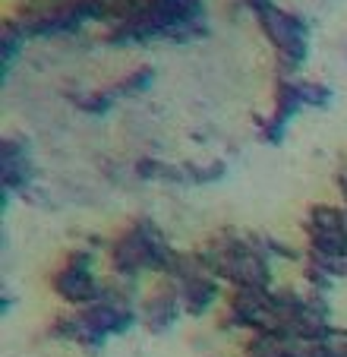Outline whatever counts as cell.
Returning <instances> with one entry per match:
<instances>
[{"mask_svg": "<svg viewBox=\"0 0 347 357\" xmlns=\"http://www.w3.org/2000/svg\"><path fill=\"white\" fill-rule=\"evenodd\" d=\"M259 20L265 26V32L272 35V41L278 45V51L284 54L287 67H297L303 61V54H307V26L297 16L284 13V10H275V7L262 10Z\"/></svg>", "mask_w": 347, "mask_h": 357, "instance_id": "cell-1", "label": "cell"}]
</instances>
